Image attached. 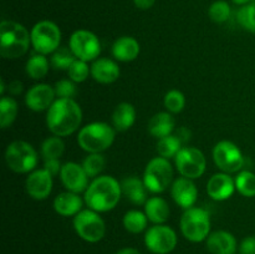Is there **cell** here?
<instances>
[{"instance_id": "43", "label": "cell", "mask_w": 255, "mask_h": 254, "mask_svg": "<svg viewBox=\"0 0 255 254\" xmlns=\"http://www.w3.org/2000/svg\"><path fill=\"white\" fill-rule=\"evenodd\" d=\"M133 2L136 5V7H138V9L147 10L153 6L156 0H133Z\"/></svg>"}, {"instance_id": "13", "label": "cell", "mask_w": 255, "mask_h": 254, "mask_svg": "<svg viewBox=\"0 0 255 254\" xmlns=\"http://www.w3.org/2000/svg\"><path fill=\"white\" fill-rule=\"evenodd\" d=\"M216 166L224 173H236L242 169L244 157L239 147L231 141H219L213 148Z\"/></svg>"}, {"instance_id": "42", "label": "cell", "mask_w": 255, "mask_h": 254, "mask_svg": "<svg viewBox=\"0 0 255 254\" xmlns=\"http://www.w3.org/2000/svg\"><path fill=\"white\" fill-rule=\"evenodd\" d=\"M173 133L178 137L179 141H181L182 143H186V142L191 138V132H189V129H187L186 127H181V128L177 129Z\"/></svg>"}, {"instance_id": "20", "label": "cell", "mask_w": 255, "mask_h": 254, "mask_svg": "<svg viewBox=\"0 0 255 254\" xmlns=\"http://www.w3.org/2000/svg\"><path fill=\"white\" fill-rule=\"evenodd\" d=\"M121 75L119 64L107 57H99L91 65V76L99 84H112Z\"/></svg>"}, {"instance_id": "3", "label": "cell", "mask_w": 255, "mask_h": 254, "mask_svg": "<svg viewBox=\"0 0 255 254\" xmlns=\"http://www.w3.org/2000/svg\"><path fill=\"white\" fill-rule=\"evenodd\" d=\"M31 36L20 22L2 20L0 24V55L4 59H19L29 50Z\"/></svg>"}, {"instance_id": "8", "label": "cell", "mask_w": 255, "mask_h": 254, "mask_svg": "<svg viewBox=\"0 0 255 254\" xmlns=\"http://www.w3.org/2000/svg\"><path fill=\"white\" fill-rule=\"evenodd\" d=\"M72 224L77 236L87 243H99L106 234V224L102 217L90 208L79 212Z\"/></svg>"}, {"instance_id": "1", "label": "cell", "mask_w": 255, "mask_h": 254, "mask_svg": "<svg viewBox=\"0 0 255 254\" xmlns=\"http://www.w3.org/2000/svg\"><path fill=\"white\" fill-rule=\"evenodd\" d=\"M81 122L82 110L74 99H56L46 112L47 128L54 136H70Z\"/></svg>"}, {"instance_id": "29", "label": "cell", "mask_w": 255, "mask_h": 254, "mask_svg": "<svg viewBox=\"0 0 255 254\" xmlns=\"http://www.w3.org/2000/svg\"><path fill=\"white\" fill-rule=\"evenodd\" d=\"M17 102L12 97L2 96L0 100V126L1 128H7L11 126L17 116Z\"/></svg>"}, {"instance_id": "24", "label": "cell", "mask_w": 255, "mask_h": 254, "mask_svg": "<svg viewBox=\"0 0 255 254\" xmlns=\"http://www.w3.org/2000/svg\"><path fill=\"white\" fill-rule=\"evenodd\" d=\"M174 126L176 122L171 112H158L148 121V132L151 136L159 139L173 133Z\"/></svg>"}, {"instance_id": "26", "label": "cell", "mask_w": 255, "mask_h": 254, "mask_svg": "<svg viewBox=\"0 0 255 254\" xmlns=\"http://www.w3.org/2000/svg\"><path fill=\"white\" fill-rule=\"evenodd\" d=\"M136 121V110L128 102H121L112 112V126L116 131L125 132L131 128Z\"/></svg>"}, {"instance_id": "44", "label": "cell", "mask_w": 255, "mask_h": 254, "mask_svg": "<svg viewBox=\"0 0 255 254\" xmlns=\"http://www.w3.org/2000/svg\"><path fill=\"white\" fill-rule=\"evenodd\" d=\"M9 91H10V94H12V95L21 94L22 84L20 81H17V80H14V81H11L9 84Z\"/></svg>"}, {"instance_id": "28", "label": "cell", "mask_w": 255, "mask_h": 254, "mask_svg": "<svg viewBox=\"0 0 255 254\" xmlns=\"http://www.w3.org/2000/svg\"><path fill=\"white\" fill-rule=\"evenodd\" d=\"M122 224L125 229L132 234H139L142 232L147 231V224H148V218L146 213L137 209H131L126 212L122 218Z\"/></svg>"}, {"instance_id": "9", "label": "cell", "mask_w": 255, "mask_h": 254, "mask_svg": "<svg viewBox=\"0 0 255 254\" xmlns=\"http://www.w3.org/2000/svg\"><path fill=\"white\" fill-rule=\"evenodd\" d=\"M31 45L35 52L42 55H49L56 51L61 42V31L60 27L50 20H41L32 26Z\"/></svg>"}, {"instance_id": "2", "label": "cell", "mask_w": 255, "mask_h": 254, "mask_svg": "<svg viewBox=\"0 0 255 254\" xmlns=\"http://www.w3.org/2000/svg\"><path fill=\"white\" fill-rule=\"evenodd\" d=\"M121 183L112 176H100L92 179L85 191V203L99 213L112 211L121 199Z\"/></svg>"}, {"instance_id": "16", "label": "cell", "mask_w": 255, "mask_h": 254, "mask_svg": "<svg viewBox=\"0 0 255 254\" xmlns=\"http://www.w3.org/2000/svg\"><path fill=\"white\" fill-rule=\"evenodd\" d=\"M56 92L52 86L47 84L34 85L27 90L25 95V104L31 111L41 112L49 110L50 106L55 102Z\"/></svg>"}, {"instance_id": "15", "label": "cell", "mask_w": 255, "mask_h": 254, "mask_svg": "<svg viewBox=\"0 0 255 254\" xmlns=\"http://www.w3.org/2000/svg\"><path fill=\"white\" fill-rule=\"evenodd\" d=\"M27 194L35 201H44L52 191V176L45 168L30 172L25 181Z\"/></svg>"}, {"instance_id": "33", "label": "cell", "mask_w": 255, "mask_h": 254, "mask_svg": "<svg viewBox=\"0 0 255 254\" xmlns=\"http://www.w3.org/2000/svg\"><path fill=\"white\" fill-rule=\"evenodd\" d=\"M76 60L75 55L70 50V47H62L60 46L56 51H54L50 57V64L54 69L56 70H69L72 62Z\"/></svg>"}, {"instance_id": "19", "label": "cell", "mask_w": 255, "mask_h": 254, "mask_svg": "<svg viewBox=\"0 0 255 254\" xmlns=\"http://www.w3.org/2000/svg\"><path fill=\"white\" fill-rule=\"evenodd\" d=\"M206 246L211 254H236L238 251L236 237L227 231L211 232L206 239Z\"/></svg>"}, {"instance_id": "32", "label": "cell", "mask_w": 255, "mask_h": 254, "mask_svg": "<svg viewBox=\"0 0 255 254\" xmlns=\"http://www.w3.org/2000/svg\"><path fill=\"white\" fill-rule=\"evenodd\" d=\"M236 189L244 197H255V173L241 171L236 177Z\"/></svg>"}, {"instance_id": "21", "label": "cell", "mask_w": 255, "mask_h": 254, "mask_svg": "<svg viewBox=\"0 0 255 254\" xmlns=\"http://www.w3.org/2000/svg\"><path fill=\"white\" fill-rule=\"evenodd\" d=\"M82 206L84 201L80 194L70 191L57 194L54 199L55 212L62 217H75L82 211Z\"/></svg>"}, {"instance_id": "14", "label": "cell", "mask_w": 255, "mask_h": 254, "mask_svg": "<svg viewBox=\"0 0 255 254\" xmlns=\"http://www.w3.org/2000/svg\"><path fill=\"white\" fill-rule=\"evenodd\" d=\"M89 178L82 164L76 162H66L62 164L60 179L65 188L74 193H82L89 187Z\"/></svg>"}, {"instance_id": "30", "label": "cell", "mask_w": 255, "mask_h": 254, "mask_svg": "<svg viewBox=\"0 0 255 254\" xmlns=\"http://www.w3.org/2000/svg\"><path fill=\"white\" fill-rule=\"evenodd\" d=\"M182 142L179 141L178 137L174 133L169 134V136L159 138L157 142V152L163 158H174L182 148Z\"/></svg>"}, {"instance_id": "10", "label": "cell", "mask_w": 255, "mask_h": 254, "mask_svg": "<svg viewBox=\"0 0 255 254\" xmlns=\"http://www.w3.org/2000/svg\"><path fill=\"white\" fill-rule=\"evenodd\" d=\"M178 237L166 224H153L144 233V246L152 254H169L176 249Z\"/></svg>"}, {"instance_id": "41", "label": "cell", "mask_w": 255, "mask_h": 254, "mask_svg": "<svg viewBox=\"0 0 255 254\" xmlns=\"http://www.w3.org/2000/svg\"><path fill=\"white\" fill-rule=\"evenodd\" d=\"M45 163H44V168L51 174L52 177L57 176L60 174L62 168V164L60 163V159H44Z\"/></svg>"}, {"instance_id": "18", "label": "cell", "mask_w": 255, "mask_h": 254, "mask_svg": "<svg viewBox=\"0 0 255 254\" xmlns=\"http://www.w3.org/2000/svg\"><path fill=\"white\" fill-rule=\"evenodd\" d=\"M236 191V181L229 173H216L209 178L207 183V193L213 201H226L231 198Z\"/></svg>"}, {"instance_id": "39", "label": "cell", "mask_w": 255, "mask_h": 254, "mask_svg": "<svg viewBox=\"0 0 255 254\" xmlns=\"http://www.w3.org/2000/svg\"><path fill=\"white\" fill-rule=\"evenodd\" d=\"M76 82L72 80H60L55 84L54 89L57 99H74L76 95Z\"/></svg>"}, {"instance_id": "37", "label": "cell", "mask_w": 255, "mask_h": 254, "mask_svg": "<svg viewBox=\"0 0 255 254\" xmlns=\"http://www.w3.org/2000/svg\"><path fill=\"white\" fill-rule=\"evenodd\" d=\"M163 104L168 112L179 114L183 111L184 106H186V97H184L183 92L178 91V90H171L164 95Z\"/></svg>"}, {"instance_id": "40", "label": "cell", "mask_w": 255, "mask_h": 254, "mask_svg": "<svg viewBox=\"0 0 255 254\" xmlns=\"http://www.w3.org/2000/svg\"><path fill=\"white\" fill-rule=\"evenodd\" d=\"M238 251L239 254H255V236H248L242 239Z\"/></svg>"}, {"instance_id": "35", "label": "cell", "mask_w": 255, "mask_h": 254, "mask_svg": "<svg viewBox=\"0 0 255 254\" xmlns=\"http://www.w3.org/2000/svg\"><path fill=\"white\" fill-rule=\"evenodd\" d=\"M237 21L247 31L255 34V5H243L237 10Z\"/></svg>"}, {"instance_id": "4", "label": "cell", "mask_w": 255, "mask_h": 254, "mask_svg": "<svg viewBox=\"0 0 255 254\" xmlns=\"http://www.w3.org/2000/svg\"><path fill=\"white\" fill-rule=\"evenodd\" d=\"M116 129L106 122H92L82 127L77 134V143L89 153H102L112 146Z\"/></svg>"}, {"instance_id": "25", "label": "cell", "mask_w": 255, "mask_h": 254, "mask_svg": "<svg viewBox=\"0 0 255 254\" xmlns=\"http://www.w3.org/2000/svg\"><path fill=\"white\" fill-rule=\"evenodd\" d=\"M144 213L153 224H164L169 218L171 209L162 197H151L144 203Z\"/></svg>"}, {"instance_id": "22", "label": "cell", "mask_w": 255, "mask_h": 254, "mask_svg": "<svg viewBox=\"0 0 255 254\" xmlns=\"http://www.w3.org/2000/svg\"><path fill=\"white\" fill-rule=\"evenodd\" d=\"M141 46L139 42L132 36H121L112 44V56L121 62L133 61L138 57Z\"/></svg>"}, {"instance_id": "6", "label": "cell", "mask_w": 255, "mask_h": 254, "mask_svg": "<svg viewBox=\"0 0 255 254\" xmlns=\"http://www.w3.org/2000/svg\"><path fill=\"white\" fill-rule=\"evenodd\" d=\"M5 162L15 173H30L39 162L36 149L26 141L11 142L5 151Z\"/></svg>"}, {"instance_id": "11", "label": "cell", "mask_w": 255, "mask_h": 254, "mask_svg": "<svg viewBox=\"0 0 255 254\" xmlns=\"http://www.w3.org/2000/svg\"><path fill=\"white\" fill-rule=\"evenodd\" d=\"M174 164L182 177L197 179L206 172L207 159L201 149L196 147H182L174 157Z\"/></svg>"}, {"instance_id": "23", "label": "cell", "mask_w": 255, "mask_h": 254, "mask_svg": "<svg viewBox=\"0 0 255 254\" xmlns=\"http://www.w3.org/2000/svg\"><path fill=\"white\" fill-rule=\"evenodd\" d=\"M121 191L122 194L131 202L132 204L141 206L147 202V192L143 183V179H139L137 177H126L121 181Z\"/></svg>"}, {"instance_id": "46", "label": "cell", "mask_w": 255, "mask_h": 254, "mask_svg": "<svg viewBox=\"0 0 255 254\" xmlns=\"http://www.w3.org/2000/svg\"><path fill=\"white\" fill-rule=\"evenodd\" d=\"M232 1H233L236 5H239V6H243V5L249 4V2H251L252 0H232Z\"/></svg>"}, {"instance_id": "7", "label": "cell", "mask_w": 255, "mask_h": 254, "mask_svg": "<svg viewBox=\"0 0 255 254\" xmlns=\"http://www.w3.org/2000/svg\"><path fill=\"white\" fill-rule=\"evenodd\" d=\"M173 168L167 158L158 156L147 163L143 172V183L148 192L162 193L173 183Z\"/></svg>"}, {"instance_id": "17", "label": "cell", "mask_w": 255, "mask_h": 254, "mask_svg": "<svg viewBox=\"0 0 255 254\" xmlns=\"http://www.w3.org/2000/svg\"><path fill=\"white\" fill-rule=\"evenodd\" d=\"M171 196L176 204L183 209H188L194 207L198 199V189L194 184L193 179L179 177L174 179L171 186Z\"/></svg>"}, {"instance_id": "45", "label": "cell", "mask_w": 255, "mask_h": 254, "mask_svg": "<svg viewBox=\"0 0 255 254\" xmlns=\"http://www.w3.org/2000/svg\"><path fill=\"white\" fill-rule=\"evenodd\" d=\"M116 254H142L138 249L132 248V247H126V248H122L120 251L116 252Z\"/></svg>"}, {"instance_id": "34", "label": "cell", "mask_w": 255, "mask_h": 254, "mask_svg": "<svg viewBox=\"0 0 255 254\" xmlns=\"http://www.w3.org/2000/svg\"><path fill=\"white\" fill-rule=\"evenodd\" d=\"M82 167L90 178H96L106 167V159L102 153H89L82 162Z\"/></svg>"}, {"instance_id": "31", "label": "cell", "mask_w": 255, "mask_h": 254, "mask_svg": "<svg viewBox=\"0 0 255 254\" xmlns=\"http://www.w3.org/2000/svg\"><path fill=\"white\" fill-rule=\"evenodd\" d=\"M65 143L61 137H47L41 144V154L44 159H60L64 154Z\"/></svg>"}, {"instance_id": "12", "label": "cell", "mask_w": 255, "mask_h": 254, "mask_svg": "<svg viewBox=\"0 0 255 254\" xmlns=\"http://www.w3.org/2000/svg\"><path fill=\"white\" fill-rule=\"evenodd\" d=\"M69 47L75 57L82 61H95L101 52L100 40L94 32L89 30H76L69 40Z\"/></svg>"}, {"instance_id": "27", "label": "cell", "mask_w": 255, "mask_h": 254, "mask_svg": "<svg viewBox=\"0 0 255 254\" xmlns=\"http://www.w3.org/2000/svg\"><path fill=\"white\" fill-rule=\"evenodd\" d=\"M50 61L47 60L46 55H42L36 52L32 55L29 60L26 61V66H25V71H26L27 76L31 77L32 80H41L49 72Z\"/></svg>"}, {"instance_id": "38", "label": "cell", "mask_w": 255, "mask_h": 254, "mask_svg": "<svg viewBox=\"0 0 255 254\" xmlns=\"http://www.w3.org/2000/svg\"><path fill=\"white\" fill-rule=\"evenodd\" d=\"M67 75H69L70 80H72L76 84L77 82H84L91 75V67L87 65L86 61L76 59L67 70Z\"/></svg>"}, {"instance_id": "36", "label": "cell", "mask_w": 255, "mask_h": 254, "mask_svg": "<svg viewBox=\"0 0 255 254\" xmlns=\"http://www.w3.org/2000/svg\"><path fill=\"white\" fill-rule=\"evenodd\" d=\"M231 14V6L224 0H217V1L212 2V5L208 9L209 17H211L212 21L217 22V24H223V22L228 21Z\"/></svg>"}, {"instance_id": "5", "label": "cell", "mask_w": 255, "mask_h": 254, "mask_svg": "<svg viewBox=\"0 0 255 254\" xmlns=\"http://www.w3.org/2000/svg\"><path fill=\"white\" fill-rule=\"evenodd\" d=\"M179 228L187 241L192 243L206 242L211 234V216L208 211L199 207L184 209L179 221Z\"/></svg>"}]
</instances>
